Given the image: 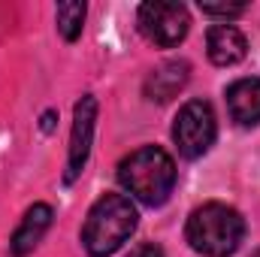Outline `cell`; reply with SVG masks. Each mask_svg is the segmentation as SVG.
<instances>
[{"mask_svg": "<svg viewBox=\"0 0 260 257\" xmlns=\"http://www.w3.org/2000/svg\"><path fill=\"white\" fill-rule=\"evenodd\" d=\"M200 9L206 15H215V18H236L245 12V3H230V0H221V3H212V0H200Z\"/></svg>", "mask_w": 260, "mask_h": 257, "instance_id": "12", "label": "cell"}, {"mask_svg": "<svg viewBox=\"0 0 260 257\" xmlns=\"http://www.w3.org/2000/svg\"><path fill=\"white\" fill-rule=\"evenodd\" d=\"M185 236L197 254L203 257H230L242 236H245V221L233 206L224 203H206L191 212Z\"/></svg>", "mask_w": 260, "mask_h": 257, "instance_id": "3", "label": "cell"}, {"mask_svg": "<svg viewBox=\"0 0 260 257\" xmlns=\"http://www.w3.org/2000/svg\"><path fill=\"white\" fill-rule=\"evenodd\" d=\"M230 118L242 127L260 124V79H239L227 88Z\"/></svg>", "mask_w": 260, "mask_h": 257, "instance_id": "9", "label": "cell"}, {"mask_svg": "<svg viewBox=\"0 0 260 257\" xmlns=\"http://www.w3.org/2000/svg\"><path fill=\"white\" fill-rule=\"evenodd\" d=\"M118 182L139 203L164 206L176 188V164L164 148L145 145V148L130 151L118 164Z\"/></svg>", "mask_w": 260, "mask_h": 257, "instance_id": "1", "label": "cell"}, {"mask_svg": "<svg viewBox=\"0 0 260 257\" xmlns=\"http://www.w3.org/2000/svg\"><path fill=\"white\" fill-rule=\"evenodd\" d=\"M55 21H58V30L67 43L79 40L82 34V24H85V3L79 0H67V3H58L55 9Z\"/></svg>", "mask_w": 260, "mask_h": 257, "instance_id": "11", "label": "cell"}, {"mask_svg": "<svg viewBox=\"0 0 260 257\" xmlns=\"http://www.w3.org/2000/svg\"><path fill=\"white\" fill-rule=\"evenodd\" d=\"M139 30L148 43L160 46V49H173L188 37L191 27V15L185 3H173V0H148L139 6Z\"/></svg>", "mask_w": 260, "mask_h": 257, "instance_id": "4", "label": "cell"}, {"mask_svg": "<svg viewBox=\"0 0 260 257\" xmlns=\"http://www.w3.org/2000/svg\"><path fill=\"white\" fill-rule=\"evenodd\" d=\"M136 206L124 194H106L100 197L82 227V245L91 257H109L118 251L136 230Z\"/></svg>", "mask_w": 260, "mask_h": 257, "instance_id": "2", "label": "cell"}, {"mask_svg": "<svg viewBox=\"0 0 260 257\" xmlns=\"http://www.w3.org/2000/svg\"><path fill=\"white\" fill-rule=\"evenodd\" d=\"M215 136H218V121L206 100H191L179 109L176 124H173V139H176L182 157H188V160L203 157L212 148Z\"/></svg>", "mask_w": 260, "mask_h": 257, "instance_id": "5", "label": "cell"}, {"mask_svg": "<svg viewBox=\"0 0 260 257\" xmlns=\"http://www.w3.org/2000/svg\"><path fill=\"white\" fill-rule=\"evenodd\" d=\"M127 257H164V251H160L154 242H145V245H136Z\"/></svg>", "mask_w": 260, "mask_h": 257, "instance_id": "13", "label": "cell"}, {"mask_svg": "<svg viewBox=\"0 0 260 257\" xmlns=\"http://www.w3.org/2000/svg\"><path fill=\"white\" fill-rule=\"evenodd\" d=\"M94 124H97V100L91 94H85L76 106H73V130H70V154H67V173L64 182L73 185L79 179V173L88 164L91 154V142H94Z\"/></svg>", "mask_w": 260, "mask_h": 257, "instance_id": "6", "label": "cell"}, {"mask_svg": "<svg viewBox=\"0 0 260 257\" xmlns=\"http://www.w3.org/2000/svg\"><path fill=\"white\" fill-rule=\"evenodd\" d=\"M188 76H191L188 61H167L157 70H151V76L145 79V97L154 103H167L188 85Z\"/></svg>", "mask_w": 260, "mask_h": 257, "instance_id": "10", "label": "cell"}, {"mask_svg": "<svg viewBox=\"0 0 260 257\" xmlns=\"http://www.w3.org/2000/svg\"><path fill=\"white\" fill-rule=\"evenodd\" d=\"M49 227H52V206H46V203H34V206L24 212L18 230H15V236H12V242H9V251H12L15 257L30 254V251L40 245V239L46 236Z\"/></svg>", "mask_w": 260, "mask_h": 257, "instance_id": "8", "label": "cell"}, {"mask_svg": "<svg viewBox=\"0 0 260 257\" xmlns=\"http://www.w3.org/2000/svg\"><path fill=\"white\" fill-rule=\"evenodd\" d=\"M206 52H209L212 64L233 67L245 58L248 43H245L239 27H233V24H212L209 34H206Z\"/></svg>", "mask_w": 260, "mask_h": 257, "instance_id": "7", "label": "cell"}]
</instances>
